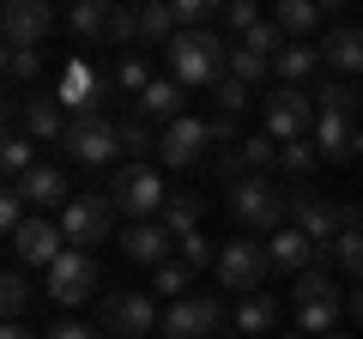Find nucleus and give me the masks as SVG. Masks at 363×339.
Wrapping results in <instances>:
<instances>
[{
  "mask_svg": "<svg viewBox=\"0 0 363 339\" xmlns=\"http://www.w3.org/2000/svg\"><path fill=\"white\" fill-rule=\"evenodd\" d=\"M188 285H194V267H188V261H164V267H157V273H152V291H164L169 303L194 297V291H188Z\"/></svg>",
  "mask_w": 363,
  "mask_h": 339,
  "instance_id": "obj_32",
  "label": "nucleus"
},
{
  "mask_svg": "<svg viewBox=\"0 0 363 339\" xmlns=\"http://www.w3.org/2000/svg\"><path fill=\"white\" fill-rule=\"evenodd\" d=\"M315 267H345V273L363 285V230H345L333 248H321V261H315Z\"/></svg>",
  "mask_w": 363,
  "mask_h": 339,
  "instance_id": "obj_28",
  "label": "nucleus"
},
{
  "mask_svg": "<svg viewBox=\"0 0 363 339\" xmlns=\"http://www.w3.org/2000/svg\"><path fill=\"white\" fill-rule=\"evenodd\" d=\"M164 55H169V79H176L182 91L188 85H218L230 73V43L218 30H176V43Z\"/></svg>",
  "mask_w": 363,
  "mask_h": 339,
  "instance_id": "obj_1",
  "label": "nucleus"
},
{
  "mask_svg": "<svg viewBox=\"0 0 363 339\" xmlns=\"http://www.w3.org/2000/svg\"><path fill=\"white\" fill-rule=\"evenodd\" d=\"M55 97H61L67 116H104V73L85 61H67L55 79Z\"/></svg>",
  "mask_w": 363,
  "mask_h": 339,
  "instance_id": "obj_13",
  "label": "nucleus"
},
{
  "mask_svg": "<svg viewBox=\"0 0 363 339\" xmlns=\"http://www.w3.org/2000/svg\"><path fill=\"white\" fill-rule=\"evenodd\" d=\"M291 224H297L315 248H333L339 236H345V206H333V200H321V194H309V188H297V194H291Z\"/></svg>",
  "mask_w": 363,
  "mask_h": 339,
  "instance_id": "obj_10",
  "label": "nucleus"
},
{
  "mask_svg": "<svg viewBox=\"0 0 363 339\" xmlns=\"http://www.w3.org/2000/svg\"><path fill=\"white\" fill-rule=\"evenodd\" d=\"M267 261L279 267V273H309V267L321 261V248H315L309 236L297 230V224H285V230H279V236L267 243Z\"/></svg>",
  "mask_w": 363,
  "mask_h": 339,
  "instance_id": "obj_20",
  "label": "nucleus"
},
{
  "mask_svg": "<svg viewBox=\"0 0 363 339\" xmlns=\"http://www.w3.org/2000/svg\"><path fill=\"white\" fill-rule=\"evenodd\" d=\"M152 327H164L152 291H109L104 297V333L109 339H145Z\"/></svg>",
  "mask_w": 363,
  "mask_h": 339,
  "instance_id": "obj_7",
  "label": "nucleus"
},
{
  "mask_svg": "<svg viewBox=\"0 0 363 339\" xmlns=\"http://www.w3.org/2000/svg\"><path fill=\"white\" fill-rule=\"evenodd\" d=\"M133 116H140V121H164V128H169V121H182V85L169 73L152 79V91L133 104Z\"/></svg>",
  "mask_w": 363,
  "mask_h": 339,
  "instance_id": "obj_25",
  "label": "nucleus"
},
{
  "mask_svg": "<svg viewBox=\"0 0 363 339\" xmlns=\"http://www.w3.org/2000/svg\"><path fill=\"white\" fill-rule=\"evenodd\" d=\"M67 25H73L85 43H104V30H109V0H79L73 13H67Z\"/></svg>",
  "mask_w": 363,
  "mask_h": 339,
  "instance_id": "obj_29",
  "label": "nucleus"
},
{
  "mask_svg": "<svg viewBox=\"0 0 363 339\" xmlns=\"http://www.w3.org/2000/svg\"><path fill=\"white\" fill-rule=\"evenodd\" d=\"M345 309H351V315H357V321H363V285L351 291V303H345Z\"/></svg>",
  "mask_w": 363,
  "mask_h": 339,
  "instance_id": "obj_49",
  "label": "nucleus"
},
{
  "mask_svg": "<svg viewBox=\"0 0 363 339\" xmlns=\"http://www.w3.org/2000/svg\"><path fill=\"white\" fill-rule=\"evenodd\" d=\"M236 49H248V55H260V61H272V55L285 49V43H279V25H272V18H260V25L248 30V37L236 43Z\"/></svg>",
  "mask_w": 363,
  "mask_h": 339,
  "instance_id": "obj_44",
  "label": "nucleus"
},
{
  "mask_svg": "<svg viewBox=\"0 0 363 339\" xmlns=\"http://www.w3.org/2000/svg\"><path fill=\"white\" fill-rule=\"evenodd\" d=\"M230 327L242 339H267L272 327H279V297H272V291H255V297H242L230 309Z\"/></svg>",
  "mask_w": 363,
  "mask_h": 339,
  "instance_id": "obj_21",
  "label": "nucleus"
},
{
  "mask_svg": "<svg viewBox=\"0 0 363 339\" xmlns=\"http://www.w3.org/2000/svg\"><path fill=\"white\" fill-rule=\"evenodd\" d=\"M55 30V6L49 0H13L6 18H0V37L6 49H43V37Z\"/></svg>",
  "mask_w": 363,
  "mask_h": 339,
  "instance_id": "obj_14",
  "label": "nucleus"
},
{
  "mask_svg": "<svg viewBox=\"0 0 363 339\" xmlns=\"http://www.w3.org/2000/svg\"><path fill=\"white\" fill-rule=\"evenodd\" d=\"M157 145H164V140L152 133V121H140V116H128V121H121V152H128L133 164H145V157H152Z\"/></svg>",
  "mask_w": 363,
  "mask_h": 339,
  "instance_id": "obj_33",
  "label": "nucleus"
},
{
  "mask_svg": "<svg viewBox=\"0 0 363 339\" xmlns=\"http://www.w3.org/2000/svg\"><path fill=\"white\" fill-rule=\"evenodd\" d=\"M224 321H230L224 297L194 291V297H182V303H169V309H164V339H212Z\"/></svg>",
  "mask_w": 363,
  "mask_h": 339,
  "instance_id": "obj_6",
  "label": "nucleus"
},
{
  "mask_svg": "<svg viewBox=\"0 0 363 339\" xmlns=\"http://www.w3.org/2000/svg\"><path fill=\"white\" fill-rule=\"evenodd\" d=\"M0 309H6V321H25V309H30V279L18 267L0 279Z\"/></svg>",
  "mask_w": 363,
  "mask_h": 339,
  "instance_id": "obj_36",
  "label": "nucleus"
},
{
  "mask_svg": "<svg viewBox=\"0 0 363 339\" xmlns=\"http://www.w3.org/2000/svg\"><path fill=\"white\" fill-rule=\"evenodd\" d=\"M357 157H363V128H357Z\"/></svg>",
  "mask_w": 363,
  "mask_h": 339,
  "instance_id": "obj_51",
  "label": "nucleus"
},
{
  "mask_svg": "<svg viewBox=\"0 0 363 339\" xmlns=\"http://www.w3.org/2000/svg\"><path fill=\"white\" fill-rule=\"evenodd\" d=\"M37 140H30L25 128H6V140H0V170H6V182H25L30 170H37Z\"/></svg>",
  "mask_w": 363,
  "mask_h": 339,
  "instance_id": "obj_26",
  "label": "nucleus"
},
{
  "mask_svg": "<svg viewBox=\"0 0 363 339\" xmlns=\"http://www.w3.org/2000/svg\"><path fill=\"white\" fill-rule=\"evenodd\" d=\"M272 73L285 79L291 91H303V79L321 73V43H285V49L272 55Z\"/></svg>",
  "mask_w": 363,
  "mask_h": 339,
  "instance_id": "obj_23",
  "label": "nucleus"
},
{
  "mask_svg": "<svg viewBox=\"0 0 363 339\" xmlns=\"http://www.w3.org/2000/svg\"><path fill=\"white\" fill-rule=\"evenodd\" d=\"M6 243H13V261H18V267H43V273L67 255V230H61V224H49L43 212H30L25 230L6 236Z\"/></svg>",
  "mask_w": 363,
  "mask_h": 339,
  "instance_id": "obj_11",
  "label": "nucleus"
},
{
  "mask_svg": "<svg viewBox=\"0 0 363 339\" xmlns=\"http://www.w3.org/2000/svg\"><path fill=\"white\" fill-rule=\"evenodd\" d=\"M109 49H128L140 43V6H109V30H104Z\"/></svg>",
  "mask_w": 363,
  "mask_h": 339,
  "instance_id": "obj_37",
  "label": "nucleus"
},
{
  "mask_svg": "<svg viewBox=\"0 0 363 339\" xmlns=\"http://www.w3.org/2000/svg\"><path fill=\"white\" fill-rule=\"evenodd\" d=\"M13 194H25V206H30V212H49V206H61V212H67V200H73V194H67V176H61L55 164H37L25 182H13Z\"/></svg>",
  "mask_w": 363,
  "mask_h": 339,
  "instance_id": "obj_18",
  "label": "nucleus"
},
{
  "mask_svg": "<svg viewBox=\"0 0 363 339\" xmlns=\"http://www.w3.org/2000/svg\"><path fill=\"white\" fill-rule=\"evenodd\" d=\"M206 128H212V145H224V152H236V145H242V133H236V116H212Z\"/></svg>",
  "mask_w": 363,
  "mask_h": 339,
  "instance_id": "obj_46",
  "label": "nucleus"
},
{
  "mask_svg": "<svg viewBox=\"0 0 363 339\" xmlns=\"http://www.w3.org/2000/svg\"><path fill=\"white\" fill-rule=\"evenodd\" d=\"M43 339H104V333H97V327H85V321H55Z\"/></svg>",
  "mask_w": 363,
  "mask_h": 339,
  "instance_id": "obj_47",
  "label": "nucleus"
},
{
  "mask_svg": "<svg viewBox=\"0 0 363 339\" xmlns=\"http://www.w3.org/2000/svg\"><path fill=\"white\" fill-rule=\"evenodd\" d=\"M230 218L242 224V230H272V236H279L291 224V194H279L267 176L230 182Z\"/></svg>",
  "mask_w": 363,
  "mask_h": 339,
  "instance_id": "obj_3",
  "label": "nucleus"
},
{
  "mask_svg": "<svg viewBox=\"0 0 363 339\" xmlns=\"http://www.w3.org/2000/svg\"><path fill=\"white\" fill-rule=\"evenodd\" d=\"M176 261H188L200 273V267H218V255H212V243L200 230H188V236H176Z\"/></svg>",
  "mask_w": 363,
  "mask_h": 339,
  "instance_id": "obj_43",
  "label": "nucleus"
},
{
  "mask_svg": "<svg viewBox=\"0 0 363 339\" xmlns=\"http://www.w3.org/2000/svg\"><path fill=\"white\" fill-rule=\"evenodd\" d=\"M206 145H212V128H206L200 116H182V121H169V128H164L157 157H164L169 170H188V164H200V157H206Z\"/></svg>",
  "mask_w": 363,
  "mask_h": 339,
  "instance_id": "obj_16",
  "label": "nucleus"
},
{
  "mask_svg": "<svg viewBox=\"0 0 363 339\" xmlns=\"http://www.w3.org/2000/svg\"><path fill=\"white\" fill-rule=\"evenodd\" d=\"M212 273H218V285H224V291H242V297H255L260 279L272 273V261H267V248H260V243H224Z\"/></svg>",
  "mask_w": 363,
  "mask_h": 339,
  "instance_id": "obj_9",
  "label": "nucleus"
},
{
  "mask_svg": "<svg viewBox=\"0 0 363 339\" xmlns=\"http://www.w3.org/2000/svg\"><path fill=\"white\" fill-rule=\"evenodd\" d=\"M140 43L145 49H169L176 43V13H169L164 0H145L140 6Z\"/></svg>",
  "mask_w": 363,
  "mask_h": 339,
  "instance_id": "obj_27",
  "label": "nucleus"
},
{
  "mask_svg": "<svg viewBox=\"0 0 363 339\" xmlns=\"http://www.w3.org/2000/svg\"><path fill=\"white\" fill-rule=\"evenodd\" d=\"M315 152H321L327 164L357 157V121H351V116H333V109H321V121H315Z\"/></svg>",
  "mask_w": 363,
  "mask_h": 339,
  "instance_id": "obj_19",
  "label": "nucleus"
},
{
  "mask_svg": "<svg viewBox=\"0 0 363 339\" xmlns=\"http://www.w3.org/2000/svg\"><path fill=\"white\" fill-rule=\"evenodd\" d=\"M321 67H333V73H363V25H333L327 30Z\"/></svg>",
  "mask_w": 363,
  "mask_h": 339,
  "instance_id": "obj_22",
  "label": "nucleus"
},
{
  "mask_svg": "<svg viewBox=\"0 0 363 339\" xmlns=\"http://www.w3.org/2000/svg\"><path fill=\"white\" fill-rule=\"evenodd\" d=\"M327 339H345V333H327Z\"/></svg>",
  "mask_w": 363,
  "mask_h": 339,
  "instance_id": "obj_52",
  "label": "nucleus"
},
{
  "mask_svg": "<svg viewBox=\"0 0 363 339\" xmlns=\"http://www.w3.org/2000/svg\"><path fill=\"white\" fill-rule=\"evenodd\" d=\"M104 194L116 200V212H121L128 224L164 218V206H169V188H164V176H157L152 164H128V170H116Z\"/></svg>",
  "mask_w": 363,
  "mask_h": 339,
  "instance_id": "obj_2",
  "label": "nucleus"
},
{
  "mask_svg": "<svg viewBox=\"0 0 363 339\" xmlns=\"http://www.w3.org/2000/svg\"><path fill=\"white\" fill-rule=\"evenodd\" d=\"M339 309H345L339 297H327V303H303V309H297V333L327 339V333H333V321H339Z\"/></svg>",
  "mask_w": 363,
  "mask_h": 339,
  "instance_id": "obj_31",
  "label": "nucleus"
},
{
  "mask_svg": "<svg viewBox=\"0 0 363 339\" xmlns=\"http://www.w3.org/2000/svg\"><path fill=\"white\" fill-rule=\"evenodd\" d=\"M315 97H321V109H333V116H351V109L363 104V91L351 85V79H327V85H321Z\"/></svg>",
  "mask_w": 363,
  "mask_h": 339,
  "instance_id": "obj_40",
  "label": "nucleus"
},
{
  "mask_svg": "<svg viewBox=\"0 0 363 339\" xmlns=\"http://www.w3.org/2000/svg\"><path fill=\"white\" fill-rule=\"evenodd\" d=\"M321 164V152H315V140H297V145H279V170H285L291 182H303L309 170Z\"/></svg>",
  "mask_w": 363,
  "mask_h": 339,
  "instance_id": "obj_38",
  "label": "nucleus"
},
{
  "mask_svg": "<svg viewBox=\"0 0 363 339\" xmlns=\"http://www.w3.org/2000/svg\"><path fill=\"white\" fill-rule=\"evenodd\" d=\"M121 255H128L133 267H164V261H176V236L164 230V218H145V224H128L121 230Z\"/></svg>",
  "mask_w": 363,
  "mask_h": 339,
  "instance_id": "obj_15",
  "label": "nucleus"
},
{
  "mask_svg": "<svg viewBox=\"0 0 363 339\" xmlns=\"http://www.w3.org/2000/svg\"><path fill=\"white\" fill-rule=\"evenodd\" d=\"M321 13L327 6H315V0H279V6H272V25H279V37H291V43H309V30L321 25Z\"/></svg>",
  "mask_w": 363,
  "mask_h": 339,
  "instance_id": "obj_24",
  "label": "nucleus"
},
{
  "mask_svg": "<svg viewBox=\"0 0 363 339\" xmlns=\"http://www.w3.org/2000/svg\"><path fill=\"white\" fill-rule=\"evenodd\" d=\"M212 104H218V116H242V109H248V85L224 73L218 85H212Z\"/></svg>",
  "mask_w": 363,
  "mask_h": 339,
  "instance_id": "obj_42",
  "label": "nucleus"
},
{
  "mask_svg": "<svg viewBox=\"0 0 363 339\" xmlns=\"http://www.w3.org/2000/svg\"><path fill=\"white\" fill-rule=\"evenodd\" d=\"M0 339H37V333H30L25 321H6V333H0Z\"/></svg>",
  "mask_w": 363,
  "mask_h": 339,
  "instance_id": "obj_48",
  "label": "nucleus"
},
{
  "mask_svg": "<svg viewBox=\"0 0 363 339\" xmlns=\"http://www.w3.org/2000/svg\"><path fill=\"white\" fill-rule=\"evenodd\" d=\"M6 79L13 85H37L43 79V49H6Z\"/></svg>",
  "mask_w": 363,
  "mask_h": 339,
  "instance_id": "obj_41",
  "label": "nucleus"
},
{
  "mask_svg": "<svg viewBox=\"0 0 363 339\" xmlns=\"http://www.w3.org/2000/svg\"><path fill=\"white\" fill-rule=\"evenodd\" d=\"M279 339H309V333H279Z\"/></svg>",
  "mask_w": 363,
  "mask_h": 339,
  "instance_id": "obj_50",
  "label": "nucleus"
},
{
  "mask_svg": "<svg viewBox=\"0 0 363 339\" xmlns=\"http://www.w3.org/2000/svg\"><path fill=\"white\" fill-rule=\"evenodd\" d=\"M267 73H272V61H260V55H248V49H236V43H230V79L255 85V79H267Z\"/></svg>",
  "mask_w": 363,
  "mask_h": 339,
  "instance_id": "obj_45",
  "label": "nucleus"
},
{
  "mask_svg": "<svg viewBox=\"0 0 363 339\" xmlns=\"http://www.w3.org/2000/svg\"><path fill=\"white\" fill-rule=\"evenodd\" d=\"M218 25L230 30V43H242L248 30L260 25V6H255V0H224V18H218Z\"/></svg>",
  "mask_w": 363,
  "mask_h": 339,
  "instance_id": "obj_39",
  "label": "nucleus"
},
{
  "mask_svg": "<svg viewBox=\"0 0 363 339\" xmlns=\"http://www.w3.org/2000/svg\"><path fill=\"white\" fill-rule=\"evenodd\" d=\"M61 230H67V248H97L109 243V230H116V200L109 194H73L61 212Z\"/></svg>",
  "mask_w": 363,
  "mask_h": 339,
  "instance_id": "obj_4",
  "label": "nucleus"
},
{
  "mask_svg": "<svg viewBox=\"0 0 363 339\" xmlns=\"http://www.w3.org/2000/svg\"><path fill=\"white\" fill-rule=\"evenodd\" d=\"M67 109H61V97L55 91H37V97H25V109H18V128L30 133L37 145H61L67 140Z\"/></svg>",
  "mask_w": 363,
  "mask_h": 339,
  "instance_id": "obj_17",
  "label": "nucleus"
},
{
  "mask_svg": "<svg viewBox=\"0 0 363 339\" xmlns=\"http://www.w3.org/2000/svg\"><path fill=\"white\" fill-rule=\"evenodd\" d=\"M315 121H321V116H315L309 91H291V85H285L279 97H267V133H272L279 145L309 140V133H315Z\"/></svg>",
  "mask_w": 363,
  "mask_h": 339,
  "instance_id": "obj_12",
  "label": "nucleus"
},
{
  "mask_svg": "<svg viewBox=\"0 0 363 339\" xmlns=\"http://www.w3.org/2000/svg\"><path fill=\"white\" fill-rule=\"evenodd\" d=\"M61 152L73 157V164H85V170H104L109 157L121 152V128L109 116H73V121H67Z\"/></svg>",
  "mask_w": 363,
  "mask_h": 339,
  "instance_id": "obj_5",
  "label": "nucleus"
},
{
  "mask_svg": "<svg viewBox=\"0 0 363 339\" xmlns=\"http://www.w3.org/2000/svg\"><path fill=\"white\" fill-rule=\"evenodd\" d=\"M200 200L194 194H169V206H164V230L169 236H188V230H200Z\"/></svg>",
  "mask_w": 363,
  "mask_h": 339,
  "instance_id": "obj_34",
  "label": "nucleus"
},
{
  "mask_svg": "<svg viewBox=\"0 0 363 339\" xmlns=\"http://www.w3.org/2000/svg\"><path fill=\"white\" fill-rule=\"evenodd\" d=\"M43 291H49L61 309H73V303H85L91 291H97V261H91L85 248H67L61 261L43 273Z\"/></svg>",
  "mask_w": 363,
  "mask_h": 339,
  "instance_id": "obj_8",
  "label": "nucleus"
},
{
  "mask_svg": "<svg viewBox=\"0 0 363 339\" xmlns=\"http://www.w3.org/2000/svg\"><path fill=\"white\" fill-rule=\"evenodd\" d=\"M152 79H157V73L145 67V55H140V49H133V55H121V61H116V85H121V91L133 97V104H140V97L152 91Z\"/></svg>",
  "mask_w": 363,
  "mask_h": 339,
  "instance_id": "obj_30",
  "label": "nucleus"
},
{
  "mask_svg": "<svg viewBox=\"0 0 363 339\" xmlns=\"http://www.w3.org/2000/svg\"><path fill=\"white\" fill-rule=\"evenodd\" d=\"M327 297H339L333 291V279H327V267H309V273H297V285H291V303H327Z\"/></svg>",
  "mask_w": 363,
  "mask_h": 339,
  "instance_id": "obj_35",
  "label": "nucleus"
}]
</instances>
